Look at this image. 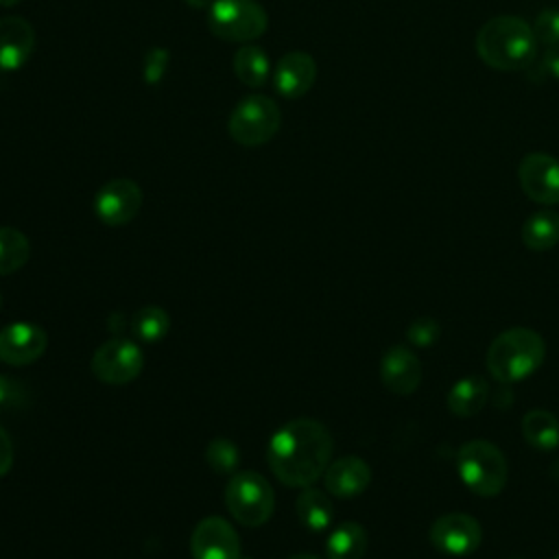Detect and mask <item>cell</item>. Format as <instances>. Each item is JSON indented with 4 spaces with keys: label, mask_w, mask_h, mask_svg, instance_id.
Masks as SVG:
<instances>
[{
    "label": "cell",
    "mask_w": 559,
    "mask_h": 559,
    "mask_svg": "<svg viewBox=\"0 0 559 559\" xmlns=\"http://www.w3.org/2000/svg\"><path fill=\"white\" fill-rule=\"evenodd\" d=\"M522 437L535 450H555L559 445V417L544 408L528 411L522 417Z\"/></svg>",
    "instance_id": "44dd1931"
},
{
    "label": "cell",
    "mask_w": 559,
    "mask_h": 559,
    "mask_svg": "<svg viewBox=\"0 0 559 559\" xmlns=\"http://www.w3.org/2000/svg\"><path fill=\"white\" fill-rule=\"evenodd\" d=\"M522 242L531 251L552 249L559 242V214L552 210L531 214L522 225Z\"/></svg>",
    "instance_id": "603a6c76"
},
{
    "label": "cell",
    "mask_w": 559,
    "mask_h": 559,
    "mask_svg": "<svg viewBox=\"0 0 559 559\" xmlns=\"http://www.w3.org/2000/svg\"><path fill=\"white\" fill-rule=\"evenodd\" d=\"M552 559H559V555H555V557H552Z\"/></svg>",
    "instance_id": "8d00e7d4"
},
{
    "label": "cell",
    "mask_w": 559,
    "mask_h": 559,
    "mask_svg": "<svg viewBox=\"0 0 559 559\" xmlns=\"http://www.w3.org/2000/svg\"><path fill=\"white\" fill-rule=\"evenodd\" d=\"M367 531L358 522H343L325 539L328 559H362L367 552Z\"/></svg>",
    "instance_id": "ffe728a7"
},
{
    "label": "cell",
    "mask_w": 559,
    "mask_h": 559,
    "mask_svg": "<svg viewBox=\"0 0 559 559\" xmlns=\"http://www.w3.org/2000/svg\"><path fill=\"white\" fill-rule=\"evenodd\" d=\"M511 559H518V557H511Z\"/></svg>",
    "instance_id": "74e56055"
},
{
    "label": "cell",
    "mask_w": 559,
    "mask_h": 559,
    "mask_svg": "<svg viewBox=\"0 0 559 559\" xmlns=\"http://www.w3.org/2000/svg\"><path fill=\"white\" fill-rule=\"evenodd\" d=\"M20 0H0V7H13V4H17Z\"/></svg>",
    "instance_id": "e575fe53"
},
{
    "label": "cell",
    "mask_w": 559,
    "mask_h": 559,
    "mask_svg": "<svg viewBox=\"0 0 559 559\" xmlns=\"http://www.w3.org/2000/svg\"><path fill=\"white\" fill-rule=\"evenodd\" d=\"M205 461L207 465L218 472V474H229L238 467V461H240V452L236 448L234 441L229 439H212L205 448Z\"/></svg>",
    "instance_id": "484cf974"
},
{
    "label": "cell",
    "mask_w": 559,
    "mask_h": 559,
    "mask_svg": "<svg viewBox=\"0 0 559 559\" xmlns=\"http://www.w3.org/2000/svg\"><path fill=\"white\" fill-rule=\"evenodd\" d=\"M533 33L537 37V41L552 46L559 44V9H544L537 13L535 24H533Z\"/></svg>",
    "instance_id": "f1b7e54d"
},
{
    "label": "cell",
    "mask_w": 559,
    "mask_h": 559,
    "mask_svg": "<svg viewBox=\"0 0 559 559\" xmlns=\"http://www.w3.org/2000/svg\"><path fill=\"white\" fill-rule=\"evenodd\" d=\"M192 559H240V539L234 526L218 518H203L190 535Z\"/></svg>",
    "instance_id": "7c38bea8"
},
{
    "label": "cell",
    "mask_w": 559,
    "mask_h": 559,
    "mask_svg": "<svg viewBox=\"0 0 559 559\" xmlns=\"http://www.w3.org/2000/svg\"><path fill=\"white\" fill-rule=\"evenodd\" d=\"M371 483V467L360 456H343L328 465L323 474L325 491L334 498H356L360 496Z\"/></svg>",
    "instance_id": "e0dca14e"
},
{
    "label": "cell",
    "mask_w": 559,
    "mask_h": 559,
    "mask_svg": "<svg viewBox=\"0 0 559 559\" xmlns=\"http://www.w3.org/2000/svg\"><path fill=\"white\" fill-rule=\"evenodd\" d=\"M225 507L242 526H262L273 515V489L258 472H236L225 487Z\"/></svg>",
    "instance_id": "5b68a950"
},
{
    "label": "cell",
    "mask_w": 559,
    "mask_h": 559,
    "mask_svg": "<svg viewBox=\"0 0 559 559\" xmlns=\"http://www.w3.org/2000/svg\"><path fill=\"white\" fill-rule=\"evenodd\" d=\"M456 474L472 493L493 498L504 489L509 478L507 456L491 441H465L456 452Z\"/></svg>",
    "instance_id": "277c9868"
},
{
    "label": "cell",
    "mask_w": 559,
    "mask_h": 559,
    "mask_svg": "<svg viewBox=\"0 0 559 559\" xmlns=\"http://www.w3.org/2000/svg\"><path fill=\"white\" fill-rule=\"evenodd\" d=\"M31 255V242L26 234L15 227L0 225V275L20 271Z\"/></svg>",
    "instance_id": "d4e9b609"
},
{
    "label": "cell",
    "mask_w": 559,
    "mask_h": 559,
    "mask_svg": "<svg viewBox=\"0 0 559 559\" xmlns=\"http://www.w3.org/2000/svg\"><path fill=\"white\" fill-rule=\"evenodd\" d=\"M48 336L31 321H13L0 330V360L11 367H26L41 358Z\"/></svg>",
    "instance_id": "4fadbf2b"
},
{
    "label": "cell",
    "mask_w": 559,
    "mask_h": 559,
    "mask_svg": "<svg viewBox=\"0 0 559 559\" xmlns=\"http://www.w3.org/2000/svg\"><path fill=\"white\" fill-rule=\"evenodd\" d=\"M0 310H2V295H0Z\"/></svg>",
    "instance_id": "d590c367"
},
{
    "label": "cell",
    "mask_w": 559,
    "mask_h": 559,
    "mask_svg": "<svg viewBox=\"0 0 559 559\" xmlns=\"http://www.w3.org/2000/svg\"><path fill=\"white\" fill-rule=\"evenodd\" d=\"M166 68H168V50L166 48H151L146 50L144 55V66H142V79L144 83L148 85H157L164 74H166Z\"/></svg>",
    "instance_id": "f546056e"
},
{
    "label": "cell",
    "mask_w": 559,
    "mask_h": 559,
    "mask_svg": "<svg viewBox=\"0 0 559 559\" xmlns=\"http://www.w3.org/2000/svg\"><path fill=\"white\" fill-rule=\"evenodd\" d=\"M288 559H319V557L310 555V552H297V555H290Z\"/></svg>",
    "instance_id": "836d02e7"
},
{
    "label": "cell",
    "mask_w": 559,
    "mask_h": 559,
    "mask_svg": "<svg viewBox=\"0 0 559 559\" xmlns=\"http://www.w3.org/2000/svg\"><path fill=\"white\" fill-rule=\"evenodd\" d=\"M380 380L393 395H411L421 384V362L406 345H393L382 354Z\"/></svg>",
    "instance_id": "5bb4252c"
},
{
    "label": "cell",
    "mask_w": 559,
    "mask_h": 559,
    "mask_svg": "<svg viewBox=\"0 0 559 559\" xmlns=\"http://www.w3.org/2000/svg\"><path fill=\"white\" fill-rule=\"evenodd\" d=\"M533 26L518 15H496L476 33V52L485 66L498 72L528 70L537 59Z\"/></svg>",
    "instance_id": "7a4b0ae2"
},
{
    "label": "cell",
    "mask_w": 559,
    "mask_h": 559,
    "mask_svg": "<svg viewBox=\"0 0 559 559\" xmlns=\"http://www.w3.org/2000/svg\"><path fill=\"white\" fill-rule=\"evenodd\" d=\"M131 334L144 343H159L170 328V317L159 306H142L131 314Z\"/></svg>",
    "instance_id": "cb8c5ba5"
},
{
    "label": "cell",
    "mask_w": 559,
    "mask_h": 559,
    "mask_svg": "<svg viewBox=\"0 0 559 559\" xmlns=\"http://www.w3.org/2000/svg\"><path fill=\"white\" fill-rule=\"evenodd\" d=\"M282 124V111L277 103L262 94L242 98L229 116L227 131L240 146H262L275 138Z\"/></svg>",
    "instance_id": "8992f818"
},
{
    "label": "cell",
    "mask_w": 559,
    "mask_h": 559,
    "mask_svg": "<svg viewBox=\"0 0 559 559\" xmlns=\"http://www.w3.org/2000/svg\"><path fill=\"white\" fill-rule=\"evenodd\" d=\"M295 511L299 522L312 531V533H321L332 524L334 518V507L332 500L328 498L325 491L310 487H304V491L297 496L295 500Z\"/></svg>",
    "instance_id": "d6986e66"
},
{
    "label": "cell",
    "mask_w": 559,
    "mask_h": 559,
    "mask_svg": "<svg viewBox=\"0 0 559 559\" xmlns=\"http://www.w3.org/2000/svg\"><path fill=\"white\" fill-rule=\"evenodd\" d=\"M531 79L537 81V83H542V81H559V44L546 46L542 57L533 61Z\"/></svg>",
    "instance_id": "83f0119b"
},
{
    "label": "cell",
    "mask_w": 559,
    "mask_h": 559,
    "mask_svg": "<svg viewBox=\"0 0 559 559\" xmlns=\"http://www.w3.org/2000/svg\"><path fill=\"white\" fill-rule=\"evenodd\" d=\"M334 439L330 430L310 417L290 419L269 439L266 461L275 478L288 487H310L332 463Z\"/></svg>",
    "instance_id": "6da1fadb"
},
{
    "label": "cell",
    "mask_w": 559,
    "mask_h": 559,
    "mask_svg": "<svg viewBox=\"0 0 559 559\" xmlns=\"http://www.w3.org/2000/svg\"><path fill=\"white\" fill-rule=\"evenodd\" d=\"M142 207V190L133 179L118 177L103 183L94 197V212L100 223L120 227L131 223Z\"/></svg>",
    "instance_id": "9c48e42d"
},
{
    "label": "cell",
    "mask_w": 559,
    "mask_h": 559,
    "mask_svg": "<svg viewBox=\"0 0 559 559\" xmlns=\"http://www.w3.org/2000/svg\"><path fill=\"white\" fill-rule=\"evenodd\" d=\"M26 402V389L20 380L0 373V411L17 408Z\"/></svg>",
    "instance_id": "4dcf8cb0"
},
{
    "label": "cell",
    "mask_w": 559,
    "mask_h": 559,
    "mask_svg": "<svg viewBox=\"0 0 559 559\" xmlns=\"http://www.w3.org/2000/svg\"><path fill=\"white\" fill-rule=\"evenodd\" d=\"M234 74L247 87H262L271 79V63L264 48L245 44L234 55Z\"/></svg>",
    "instance_id": "7402d4cb"
},
{
    "label": "cell",
    "mask_w": 559,
    "mask_h": 559,
    "mask_svg": "<svg viewBox=\"0 0 559 559\" xmlns=\"http://www.w3.org/2000/svg\"><path fill=\"white\" fill-rule=\"evenodd\" d=\"M518 179L524 194L539 205L559 203V159L550 153H528L518 166Z\"/></svg>",
    "instance_id": "8fae6325"
},
{
    "label": "cell",
    "mask_w": 559,
    "mask_h": 559,
    "mask_svg": "<svg viewBox=\"0 0 559 559\" xmlns=\"http://www.w3.org/2000/svg\"><path fill=\"white\" fill-rule=\"evenodd\" d=\"M546 358L542 334L531 328H511L500 332L487 349V369L502 384L520 382L533 376Z\"/></svg>",
    "instance_id": "3957f363"
},
{
    "label": "cell",
    "mask_w": 559,
    "mask_h": 559,
    "mask_svg": "<svg viewBox=\"0 0 559 559\" xmlns=\"http://www.w3.org/2000/svg\"><path fill=\"white\" fill-rule=\"evenodd\" d=\"M35 31L20 15L0 17V72L20 70L33 55Z\"/></svg>",
    "instance_id": "2e32d148"
},
{
    "label": "cell",
    "mask_w": 559,
    "mask_h": 559,
    "mask_svg": "<svg viewBox=\"0 0 559 559\" xmlns=\"http://www.w3.org/2000/svg\"><path fill=\"white\" fill-rule=\"evenodd\" d=\"M144 354L131 338L114 336L103 341L92 356V373L105 384H127L140 376Z\"/></svg>",
    "instance_id": "ba28073f"
},
{
    "label": "cell",
    "mask_w": 559,
    "mask_h": 559,
    "mask_svg": "<svg viewBox=\"0 0 559 559\" xmlns=\"http://www.w3.org/2000/svg\"><path fill=\"white\" fill-rule=\"evenodd\" d=\"M13 465V443L9 432L0 426V478L11 469Z\"/></svg>",
    "instance_id": "1f68e13d"
},
{
    "label": "cell",
    "mask_w": 559,
    "mask_h": 559,
    "mask_svg": "<svg viewBox=\"0 0 559 559\" xmlns=\"http://www.w3.org/2000/svg\"><path fill=\"white\" fill-rule=\"evenodd\" d=\"M317 79V63L308 52L293 50L286 52L273 70V85L284 98H301L310 92Z\"/></svg>",
    "instance_id": "9a60e30c"
},
{
    "label": "cell",
    "mask_w": 559,
    "mask_h": 559,
    "mask_svg": "<svg viewBox=\"0 0 559 559\" xmlns=\"http://www.w3.org/2000/svg\"><path fill=\"white\" fill-rule=\"evenodd\" d=\"M483 542V528L476 518L467 513H443L430 526V544L443 555H472Z\"/></svg>",
    "instance_id": "30bf717a"
},
{
    "label": "cell",
    "mask_w": 559,
    "mask_h": 559,
    "mask_svg": "<svg viewBox=\"0 0 559 559\" xmlns=\"http://www.w3.org/2000/svg\"><path fill=\"white\" fill-rule=\"evenodd\" d=\"M269 26L266 11L255 0H214L207 9V28L225 41L249 44Z\"/></svg>",
    "instance_id": "52a82bcc"
},
{
    "label": "cell",
    "mask_w": 559,
    "mask_h": 559,
    "mask_svg": "<svg viewBox=\"0 0 559 559\" xmlns=\"http://www.w3.org/2000/svg\"><path fill=\"white\" fill-rule=\"evenodd\" d=\"M183 2H186L188 7H192V9H210L214 0H183Z\"/></svg>",
    "instance_id": "d6a6232c"
},
{
    "label": "cell",
    "mask_w": 559,
    "mask_h": 559,
    "mask_svg": "<svg viewBox=\"0 0 559 559\" xmlns=\"http://www.w3.org/2000/svg\"><path fill=\"white\" fill-rule=\"evenodd\" d=\"M489 400V384L483 376H465L456 380L448 393V408L456 417H472Z\"/></svg>",
    "instance_id": "ac0fdd59"
},
{
    "label": "cell",
    "mask_w": 559,
    "mask_h": 559,
    "mask_svg": "<svg viewBox=\"0 0 559 559\" xmlns=\"http://www.w3.org/2000/svg\"><path fill=\"white\" fill-rule=\"evenodd\" d=\"M441 325L432 317H417L406 328V341L415 347H430L439 341Z\"/></svg>",
    "instance_id": "4316f807"
}]
</instances>
